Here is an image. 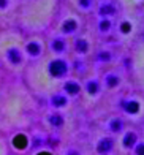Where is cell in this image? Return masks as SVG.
Here are the masks:
<instances>
[{"label": "cell", "mask_w": 144, "mask_h": 155, "mask_svg": "<svg viewBox=\"0 0 144 155\" xmlns=\"http://www.w3.org/2000/svg\"><path fill=\"white\" fill-rule=\"evenodd\" d=\"M15 144H16V147H24L25 146V138L24 136H18L15 139Z\"/></svg>", "instance_id": "6da1fadb"}, {"label": "cell", "mask_w": 144, "mask_h": 155, "mask_svg": "<svg viewBox=\"0 0 144 155\" xmlns=\"http://www.w3.org/2000/svg\"><path fill=\"white\" fill-rule=\"evenodd\" d=\"M40 155H49V153H40Z\"/></svg>", "instance_id": "7a4b0ae2"}]
</instances>
